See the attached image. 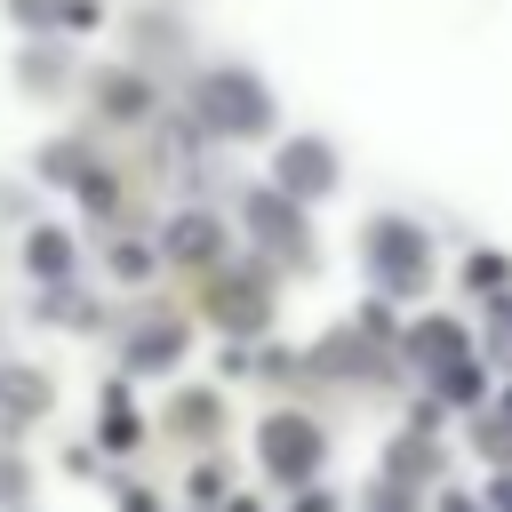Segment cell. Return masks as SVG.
Returning <instances> with one entry per match:
<instances>
[{
  "label": "cell",
  "mask_w": 512,
  "mask_h": 512,
  "mask_svg": "<svg viewBox=\"0 0 512 512\" xmlns=\"http://www.w3.org/2000/svg\"><path fill=\"white\" fill-rule=\"evenodd\" d=\"M208 112L224 120V136H264V128H272V96H264L248 72H216V80H208Z\"/></svg>",
  "instance_id": "1"
},
{
  "label": "cell",
  "mask_w": 512,
  "mask_h": 512,
  "mask_svg": "<svg viewBox=\"0 0 512 512\" xmlns=\"http://www.w3.org/2000/svg\"><path fill=\"white\" fill-rule=\"evenodd\" d=\"M264 464L288 472V480H304V472L320 464V432H312L304 416H272V424H264Z\"/></svg>",
  "instance_id": "2"
},
{
  "label": "cell",
  "mask_w": 512,
  "mask_h": 512,
  "mask_svg": "<svg viewBox=\"0 0 512 512\" xmlns=\"http://www.w3.org/2000/svg\"><path fill=\"white\" fill-rule=\"evenodd\" d=\"M280 184H288L296 200H320V192L336 184V152H328V144H312V136H296V144L280 152Z\"/></svg>",
  "instance_id": "3"
},
{
  "label": "cell",
  "mask_w": 512,
  "mask_h": 512,
  "mask_svg": "<svg viewBox=\"0 0 512 512\" xmlns=\"http://www.w3.org/2000/svg\"><path fill=\"white\" fill-rule=\"evenodd\" d=\"M368 248H376V264H384V280H392V288L424 280V240H416L408 224H376V232H368Z\"/></svg>",
  "instance_id": "4"
},
{
  "label": "cell",
  "mask_w": 512,
  "mask_h": 512,
  "mask_svg": "<svg viewBox=\"0 0 512 512\" xmlns=\"http://www.w3.org/2000/svg\"><path fill=\"white\" fill-rule=\"evenodd\" d=\"M168 248H176L184 264H208V256H224V232H216L208 216H176V224H168Z\"/></svg>",
  "instance_id": "5"
},
{
  "label": "cell",
  "mask_w": 512,
  "mask_h": 512,
  "mask_svg": "<svg viewBox=\"0 0 512 512\" xmlns=\"http://www.w3.org/2000/svg\"><path fill=\"white\" fill-rule=\"evenodd\" d=\"M24 264H32V272H40V280H64V272H72V240H64V232H48V224H40V232H32V240H24Z\"/></svg>",
  "instance_id": "6"
},
{
  "label": "cell",
  "mask_w": 512,
  "mask_h": 512,
  "mask_svg": "<svg viewBox=\"0 0 512 512\" xmlns=\"http://www.w3.org/2000/svg\"><path fill=\"white\" fill-rule=\"evenodd\" d=\"M0 400H8L16 416H24V408L40 416V408H48V376H24V368H8V376H0Z\"/></svg>",
  "instance_id": "7"
},
{
  "label": "cell",
  "mask_w": 512,
  "mask_h": 512,
  "mask_svg": "<svg viewBox=\"0 0 512 512\" xmlns=\"http://www.w3.org/2000/svg\"><path fill=\"white\" fill-rule=\"evenodd\" d=\"M248 216H256V232H272V240H296V216H288L280 200H248Z\"/></svg>",
  "instance_id": "8"
},
{
  "label": "cell",
  "mask_w": 512,
  "mask_h": 512,
  "mask_svg": "<svg viewBox=\"0 0 512 512\" xmlns=\"http://www.w3.org/2000/svg\"><path fill=\"white\" fill-rule=\"evenodd\" d=\"M416 352H424V360H456V352H464V336H456L448 320H432V328L416 336Z\"/></svg>",
  "instance_id": "9"
},
{
  "label": "cell",
  "mask_w": 512,
  "mask_h": 512,
  "mask_svg": "<svg viewBox=\"0 0 512 512\" xmlns=\"http://www.w3.org/2000/svg\"><path fill=\"white\" fill-rule=\"evenodd\" d=\"M112 272H120V280H144V272H152V248L120 240V248H112Z\"/></svg>",
  "instance_id": "10"
},
{
  "label": "cell",
  "mask_w": 512,
  "mask_h": 512,
  "mask_svg": "<svg viewBox=\"0 0 512 512\" xmlns=\"http://www.w3.org/2000/svg\"><path fill=\"white\" fill-rule=\"evenodd\" d=\"M80 208H96V216H112V176H80Z\"/></svg>",
  "instance_id": "11"
},
{
  "label": "cell",
  "mask_w": 512,
  "mask_h": 512,
  "mask_svg": "<svg viewBox=\"0 0 512 512\" xmlns=\"http://www.w3.org/2000/svg\"><path fill=\"white\" fill-rule=\"evenodd\" d=\"M16 16H24V24H56V16H64V0H16Z\"/></svg>",
  "instance_id": "12"
},
{
  "label": "cell",
  "mask_w": 512,
  "mask_h": 512,
  "mask_svg": "<svg viewBox=\"0 0 512 512\" xmlns=\"http://www.w3.org/2000/svg\"><path fill=\"white\" fill-rule=\"evenodd\" d=\"M24 80L32 88H56V56H24Z\"/></svg>",
  "instance_id": "13"
}]
</instances>
